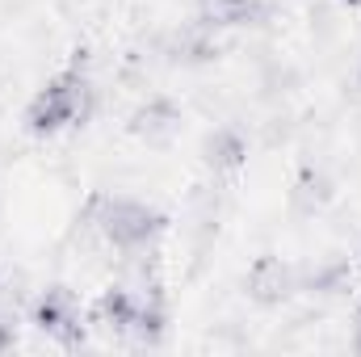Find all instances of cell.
Listing matches in <instances>:
<instances>
[{
  "instance_id": "ba28073f",
  "label": "cell",
  "mask_w": 361,
  "mask_h": 357,
  "mask_svg": "<svg viewBox=\"0 0 361 357\" xmlns=\"http://www.w3.org/2000/svg\"><path fill=\"white\" fill-rule=\"evenodd\" d=\"M139 311H143V298H139L126 282H109V286L92 298V307L85 311V320H89L92 328H101L105 337L130 345L135 324H139Z\"/></svg>"
},
{
  "instance_id": "3957f363",
  "label": "cell",
  "mask_w": 361,
  "mask_h": 357,
  "mask_svg": "<svg viewBox=\"0 0 361 357\" xmlns=\"http://www.w3.org/2000/svg\"><path fill=\"white\" fill-rule=\"evenodd\" d=\"M30 324L47 337V341H55L59 349H85V328H89V320H85V303H80V294L72 290V286H63V282H55V286H42L38 290V298L30 303Z\"/></svg>"
},
{
  "instance_id": "277c9868",
  "label": "cell",
  "mask_w": 361,
  "mask_h": 357,
  "mask_svg": "<svg viewBox=\"0 0 361 357\" xmlns=\"http://www.w3.org/2000/svg\"><path fill=\"white\" fill-rule=\"evenodd\" d=\"M185 131V109L169 92H147L130 114H126V135L143 143L147 152H169Z\"/></svg>"
},
{
  "instance_id": "7c38bea8",
  "label": "cell",
  "mask_w": 361,
  "mask_h": 357,
  "mask_svg": "<svg viewBox=\"0 0 361 357\" xmlns=\"http://www.w3.org/2000/svg\"><path fill=\"white\" fill-rule=\"evenodd\" d=\"M349 349L361 353V303H357V311H353V341H349Z\"/></svg>"
},
{
  "instance_id": "4fadbf2b",
  "label": "cell",
  "mask_w": 361,
  "mask_h": 357,
  "mask_svg": "<svg viewBox=\"0 0 361 357\" xmlns=\"http://www.w3.org/2000/svg\"><path fill=\"white\" fill-rule=\"evenodd\" d=\"M353 85H357V89H361V63H357V72H353Z\"/></svg>"
},
{
  "instance_id": "5b68a950",
  "label": "cell",
  "mask_w": 361,
  "mask_h": 357,
  "mask_svg": "<svg viewBox=\"0 0 361 357\" xmlns=\"http://www.w3.org/2000/svg\"><path fill=\"white\" fill-rule=\"evenodd\" d=\"M197 156H202V169H206L210 177L223 181V185H231V181L248 169V160H252V139H248L244 126L219 122V126H210V131L202 135Z\"/></svg>"
},
{
  "instance_id": "6da1fadb",
  "label": "cell",
  "mask_w": 361,
  "mask_h": 357,
  "mask_svg": "<svg viewBox=\"0 0 361 357\" xmlns=\"http://www.w3.org/2000/svg\"><path fill=\"white\" fill-rule=\"evenodd\" d=\"M76 219L89 223L92 231L109 244L114 261H118V257H130V253L160 248V240H164V231H169V214H164V210H156V206L143 202V198L114 193V189H92Z\"/></svg>"
},
{
  "instance_id": "5bb4252c",
  "label": "cell",
  "mask_w": 361,
  "mask_h": 357,
  "mask_svg": "<svg viewBox=\"0 0 361 357\" xmlns=\"http://www.w3.org/2000/svg\"><path fill=\"white\" fill-rule=\"evenodd\" d=\"M0 290H4V273H0Z\"/></svg>"
},
{
  "instance_id": "7a4b0ae2",
  "label": "cell",
  "mask_w": 361,
  "mask_h": 357,
  "mask_svg": "<svg viewBox=\"0 0 361 357\" xmlns=\"http://www.w3.org/2000/svg\"><path fill=\"white\" fill-rule=\"evenodd\" d=\"M92 114H97V85H92L89 68L68 63L42 89H34V97L21 109V126L30 139H55L63 131L85 126Z\"/></svg>"
},
{
  "instance_id": "8992f818",
  "label": "cell",
  "mask_w": 361,
  "mask_h": 357,
  "mask_svg": "<svg viewBox=\"0 0 361 357\" xmlns=\"http://www.w3.org/2000/svg\"><path fill=\"white\" fill-rule=\"evenodd\" d=\"M244 294L248 303H257L261 311H277L298 294V265L277 257V253H261L248 273H244Z\"/></svg>"
},
{
  "instance_id": "9c48e42d",
  "label": "cell",
  "mask_w": 361,
  "mask_h": 357,
  "mask_svg": "<svg viewBox=\"0 0 361 357\" xmlns=\"http://www.w3.org/2000/svg\"><path fill=\"white\" fill-rule=\"evenodd\" d=\"M353 277H357L353 257H319V261L298 265V294L336 298V294H349L353 290Z\"/></svg>"
},
{
  "instance_id": "52a82bcc",
  "label": "cell",
  "mask_w": 361,
  "mask_h": 357,
  "mask_svg": "<svg viewBox=\"0 0 361 357\" xmlns=\"http://www.w3.org/2000/svg\"><path fill=\"white\" fill-rule=\"evenodd\" d=\"M336 193H341V185H336V177H332L328 164L302 160L298 173L290 177V189H286V210H290L294 219L311 223V219H324V214L332 210Z\"/></svg>"
},
{
  "instance_id": "30bf717a",
  "label": "cell",
  "mask_w": 361,
  "mask_h": 357,
  "mask_svg": "<svg viewBox=\"0 0 361 357\" xmlns=\"http://www.w3.org/2000/svg\"><path fill=\"white\" fill-rule=\"evenodd\" d=\"M193 17L214 30H257L269 21L265 0H193Z\"/></svg>"
},
{
  "instance_id": "8fae6325",
  "label": "cell",
  "mask_w": 361,
  "mask_h": 357,
  "mask_svg": "<svg viewBox=\"0 0 361 357\" xmlns=\"http://www.w3.org/2000/svg\"><path fill=\"white\" fill-rule=\"evenodd\" d=\"M17 345V307H0V353H8Z\"/></svg>"
}]
</instances>
